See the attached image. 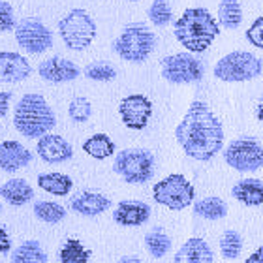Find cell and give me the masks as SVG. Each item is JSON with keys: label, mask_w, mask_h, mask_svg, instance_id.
<instances>
[{"label": "cell", "mask_w": 263, "mask_h": 263, "mask_svg": "<svg viewBox=\"0 0 263 263\" xmlns=\"http://www.w3.org/2000/svg\"><path fill=\"white\" fill-rule=\"evenodd\" d=\"M247 40L248 44H252L254 47H258V49L263 51V15H259L250 25V28L247 30Z\"/></svg>", "instance_id": "obj_35"}, {"label": "cell", "mask_w": 263, "mask_h": 263, "mask_svg": "<svg viewBox=\"0 0 263 263\" xmlns=\"http://www.w3.org/2000/svg\"><path fill=\"white\" fill-rule=\"evenodd\" d=\"M153 197L158 205H164L171 211H182L194 203L196 190L186 177L181 173H173L154 184Z\"/></svg>", "instance_id": "obj_8"}, {"label": "cell", "mask_w": 263, "mask_h": 263, "mask_svg": "<svg viewBox=\"0 0 263 263\" xmlns=\"http://www.w3.org/2000/svg\"><path fill=\"white\" fill-rule=\"evenodd\" d=\"M0 214H2V203H0Z\"/></svg>", "instance_id": "obj_41"}, {"label": "cell", "mask_w": 263, "mask_h": 263, "mask_svg": "<svg viewBox=\"0 0 263 263\" xmlns=\"http://www.w3.org/2000/svg\"><path fill=\"white\" fill-rule=\"evenodd\" d=\"M13 124L21 136L36 139L49 134L57 124L55 113L42 94H25L13 111Z\"/></svg>", "instance_id": "obj_3"}, {"label": "cell", "mask_w": 263, "mask_h": 263, "mask_svg": "<svg viewBox=\"0 0 263 263\" xmlns=\"http://www.w3.org/2000/svg\"><path fill=\"white\" fill-rule=\"evenodd\" d=\"M59 34L68 49L81 53L96 38V23L87 10L73 8L59 21Z\"/></svg>", "instance_id": "obj_5"}, {"label": "cell", "mask_w": 263, "mask_h": 263, "mask_svg": "<svg viewBox=\"0 0 263 263\" xmlns=\"http://www.w3.org/2000/svg\"><path fill=\"white\" fill-rule=\"evenodd\" d=\"M32 162V153L19 141L0 143V170L6 173H13L27 167Z\"/></svg>", "instance_id": "obj_16"}, {"label": "cell", "mask_w": 263, "mask_h": 263, "mask_svg": "<svg viewBox=\"0 0 263 263\" xmlns=\"http://www.w3.org/2000/svg\"><path fill=\"white\" fill-rule=\"evenodd\" d=\"M83 151L96 160H105L115 154V143L107 134H94L83 143Z\"/></svg>", "instance_id": "obj_24"}, {"label": "cell", "mask_w": 263, "mask_h": 263, "mask_svg": "<svg viewBox=\"0 0 263 263\" xmlns=\"http://www.w3.org/2000/svg\"><path fill=\"white\" fill-rule=\"evenodd\" d=\"M92 252L85 248L79 239H68L59 250V259L61 263H88Z\"/></svg>", "instance_id": "obj_27"}, {"label": "cell", "mask_w": 263, "mask_h": 263, "mask_svg": "<svg viewBox=\"0 0 263 263\" xmlns=\"http://www.w3.org/2000/svg\"><path fill=\"white\" fill-rule=\"evenodd\" d=\"M194 214L205 220H222L228 214V205L224 199H220L216 196L203 197V199L194 203Z\"/></svg>", "instance_id": "obj_25"}, {"label": "cell", "mask_w": 263, "mask_h": 263, "mask_svg": "<svg viewBox=\"0 0 263 263\" xmlns=\"http://www.w3.org/2000/svg\"><path fill=\"white\" fill-rule=\"evenodd\" d=\"M156 47V36L145 23H130L121 36L113 42V51L122 61L141 64L151 57Z\"/></svg>", "instance_id": "obj_4"}, {"label": "cell", "mask_w": 263, "mask_h": 263, "mask_svg": "<svg viewBox=\"0 0 263 263\" xmlns=\"http://www.w3.org/2000/svg\"><path fill=\"white\" fill-rule=\"evenodd\" d=\"M0 197L13 207H23L34 199V190L25 179H10L0 186Z\"/></svg>", "instance_id": "obj_21"}, {"label": "cell", "mask_w": 263, "mask_h": 263, "mask_svg": "<svg viewBox=\"0 0 263 263\" xmlns=\"http://www.w3.org/2000/svg\"><path fill=\"white\" fill-rule=\"evenodd\" d=\"M231 196L247 207L263 205V181H259V179H241L239 182L233 184Z\"/></svg>", "instance_id": "obj_20"}, {"label": "cell", "mask_w": 263, "mask_h": 263, "mask_svg": "<svg viewBox=\"0 0 263 263\" xmlns=\"http://www.w3.org/2000/svg\"><path fill=\"white\" fill-rule=\"evenodd\" d=\"M226 164L241 173H250L263 167V143L256 137H239L224 148Z\"/></svg>", "instance_id": "obj_9"}, {"label": "cell", "mask_w": 263, "mask_h": 263, "mask_svg": "<svg viewBox=\"0 0 263 263\" xmlns=\"http://www.w3.org/2000/svg\"><path fill=\"white\" fill-rule=\"evenodd\" d=\"M11 250V239L8 233V228L0 224V254H8Z\"/></svg>", "instance_id": "obj_36"}, {"label": "cell", "mask_w": 263, "mask_h": 263, "mask_svg": "<svg viewBox=\"0 0 263 263\" xmlns=\"http://www.w3.org/2000/svg\"><path fill=\"white\" fill-rule=\"evenodd\" d=\"M38 73L44 81L59 85V83L76 81L77 77L81 76V70H79V66L68 59L53 57V59H47L38 66Z\"/></svg>", "instance_id": "obj_14"}, {"label": "cell", "mask_w": 263, "mask_h": 263, "mask_svg": "<svg viewBox=\"0 0 263 263\" xmlns=\"http://www.w3.org/2000/svg\"><path fill=\"white\" fill-rule=\"evenodd\" d=\"M247 263H263V247H259L254 254H250V258L247 259Z\"/></svg>", "instance_id": "obj_38"}, {"label": "cell", "mask_w": 263, "mask_h": 263, "mask_svg": "<svg viewBox=\"0 0 263 263\" xmlns=\"http://www.w3.org/2000/svg\"><path fill=\"white\" fill-rule=\"evenodd\" d=\"M128 2H139V0H128Z\"/></svg>", "instance_id": "obj_42"}, {"label": "cell", "mask_w": 263, "mask_h": 263, "mask_svg": "<svg viewBox=\"0 0 263 263\" xmlns=\"http://www.w3.org/2000/svg\"><path fill=\"white\" fill-rule=\"evenodd\" d=\"M261 59L248 51H231L214 64V77L224 83H245L261 76Z\"/></svg>", "instance_id": "obj_6"}, {"label": "cell", "mask_w": 263, "mask_h": 263, "mask_svg": "<svg viewBox=\"0 0 263 263\" xmlns=\"http://www.w3.org/2000/svg\"><path fill=\"white\" fill-rule=\"evenodd\" d=\"M242 250V235L235 230H226L220 237V252L226 259H237Z\"/></svg>", "instance_id": "obj_30"}, {"label": "cell", "mask_w": 263, "mask_h": 263, "mask_svg": "<svg viewBox=\"0 0 263 263\" xmlns=\"http://www.w3.org/2000/svg\"><path fill=\"white\" fill-rule=\"evenodd\" d=\"M38 186L51 196L64 197L71 192L73 181L64 173H42L38 175Z\"/></svg>", "instance_id": "obj_22"}, {"label": "cell", "mask_w": 263, "mask_h": 263, "mask_svg": "<svg viewBox=\"0 0 263 263\" xmlns=\"http://www.w3.org/2000/svg\"><path fill=\"white\" fill-rule=\"evenodd\" d=\"M216 21L222 28L235 30L242 23V4L239 0H220Z\"/></svg>", "instance_id": "obj_23"}, {"label": "cell", "mask_w": 263, "mask_h": 263, "mask_svg": "<svg viewBox=\"0 0 263 263\" xmlns=\"http://www.w3.org/2000/svg\"><path fill=\"white\" fill-rule=\"evenodd\" d=\"M119 115L126 128L143 130V128H147L148 121L153 117V102L145 94H130L121 100Z\"/></svg>", "instance_id": "obj_12"}, {"label": "cell", "mask_w": 263, "mask_h": 263, "mask_svg": "<svg viewBox=\"0 0 263 263\" xmlns=\"http://www.w3.org/2000/svg\"><path fill=\"white\" fill-rule=\"evenodd\" d=\"M175 137L184 154L199 162H209L224 147V128L205 102L196 100L177 124Z\"/></svg>", "instance_id": "obj_1"}, {"label": "cell", "mask_w": 263, "mask_h": 263, "mask_svg": "<svg viewBox=\"0 0 263 263\" xmlns=\"http://www.w3.org/2000/svg\"><path fill=\"white\" fill-rule=\"evenodd\" d=\"M32 73L30 62L13 51H0V83H21Z\"/></svg>", "instance_id": "obj_15"}, {"label": "cell", "mask_w": 263, "mask_h": 263, "mask_svg": "<svg viewBox=\"0 0 263 263\" xmlns=\"http://www.w3.org/2000/svg\"><path fill=\"white\" fill-rule=\"evenodd\" d=\"M162 66V77L171 85H190V83L201 81L203 64L194 53H175L167 55L160 62Z\"/></svg>", "instance_id": "obj_10"}, {"label": "cell", "mask_w": 263, "mask_h": 263, "mask_svg": "<svg viewBox=\"0 0 263 263\" xmlns=\"http://www.w3.org/2000/svg\"><path fill=\"white\" fill-rule=\"evenodd\" d=\"M111 207V199L100 192H81L70 201V209L81 216H98Z\"/></svg>", "instance_id": "obj_18"}, {"label": "cell", "mask_w": 263, "mask_h": 263, "mask_svg": "<svg viewBox=\"0 0 263 263\" xmlns=\"http://www.w3.org/2000/svg\"><path fill=\"white\" fill-rule=\"evenodd\" d=\"M11 92H0V119H4L10 111Z\"/></svg>", "instance_id": "obj_37"}, {"label": "cell", "mask_w": 263, "mask_h": 263, "mask_svg": "<svg viewBox=\"0 0 263 263\" xmlns=\"http://www.w3.org/2000/svg\"><path fill=\"white\" fill-rule=\"evenodd\" d=\"M145 247H147L148 254H151L153 258L160 259V258H164L165 254L170 252L171 239H170V235H167V233H164L160 228H156V230L148 231L147 235H145Z\"/></svg>", "instance_id": "obj_28"}, {"label": "cell", "mask_w": 263, "mask_h": 263, "mask_svg": "<svg viewBox=\"0 0 263 263\" xmlns=\"http://www.w3.org/2000/svg\"><path fill=\"white\" fill-rule=\"evenodd\" d=\"M117 263H143L139 258H136V256H124V258H121Z\"/></svg>", "instance_id": "obj_39"}, {"label": "cell", "mask_w": 263, "mask_h": 263, "mask_svg": "<svg viewBox=\"0 0 263 263\" xmlns=\"http://www.w3.org/2000/svg\"><path fill=\"white\" fill-rule=\"evenodd\" d=\"M173 259L175 263H214V254L203 239L192 237L177 250Z\"/></svg>", "instance_id": "obj_19"}, {"label": "cell", "mask_w": 263, "mask_h": 263, "mask_svg": "<svg viewBox=\"0 0 263 263\" xmlns=\"http://www.w3.org/2000/svg\"><path fill=\"white\" fill-rule=\"evenodd\" d=\"M11 261L13 263H49L47 254L38 241H25L23 245L13 250L11 254Z\"/></svg>", "instance_id": "obj_26"}, {"label": "cell", "mask_w": 263, "mask_h": 263, "mask_svg": "<svg viewBox=\"0 0 263 263\" xmlns=\"http://www.w3.org/2000/svg\"><path fill=\"white\" fill-rule=\"evenodd\" d=\"M148 218H151V207L147 203L136 201V199L121 201L113 211V220L119 226H126V228L143 226Z\"/></svg>", "instance_id": "obj_17"}, {"label": "cell", "mask_w": 263, "mask_h": 263, "mask_svg": "<svg viewBox=\"0 0 263 263\" xmlns=\"http://www.w3.org/2000/svg\"><path fill=\"white\" fill-rule=\"evenodd\" d=\"M177 42L188 53H203L220 36V25L207 8H188L173 25Z\"/></svg>", "instance_id": "obj_2"}, {"label": "cell", "mask_w": 263, "mask_h": 263, "mask_svg": "<svg viewBox=\"0 0 263 263\" xmlns=\"http://www.w3.org/2000/svg\"><path fill=\"white\" fill-rule=\"evenodd\" d=\"M148 21L153 23L154 27H165L171 23V17H173V11H171V6L167 0H153V4L148 6Z\"/></svg>", "instance_id": "obj_31"}, {"label": "cell", "mask_w": 263, "mask_h": 263, "mask_svg": "<svg viewBox=\"0 0 263 263\" xmlns=\"http://www.w3.org/2000/svg\"><path fill=\"white\" fill-rule=\"evenodd\" d=\"M113 171L128 184H143L154 175V156L147 148H124L115 156Z\"/></svg>", "instance_id": "obj_7"}, {"label": "cell", "mask_w": 263, "mask_h": 263, "mask_svg": "<svg viewBox=\"0 0 263 263\" xmlns=\"http://www.w3.org/2000/svg\"><path fill=\"white\" fill-rule=\"evenodd\" d=\"M68 115L73 122H87L92 115V105L88 102L87 98H83V96H77L70 102L68 105Z\"/></svg>", "instance_id": "obj_33"}, {"label": "cell", "mask_w": 263, "mask_h": 263, "mask_svg": "<svg viewBox=\"0 0 263 263\" xmlns=\"http://www.w3.org/2000/svg\"><path fill=\"white\" fill-rule=\"evenodd\" d=\"M36 153L45 164H64L73 158V148L62 136L57 134H45L38 137Z\"/></svg>", "instance_id": "obj_13"}, {"label": "cell", "mask_w": 263, "mask_h": 263, "mask_svg": "<svg viewBox=\"0 0 263 263\" xmlns=\"http://www.w3.org/2000/svg\"><path fill=\"white\" fill-rule=\"evenodd\" d=\"M85 77L87 79H92V81H113L117 77V70L115 66H111L109 62H104V61H98V62H92V64H88L85 68Z\"/></svg>", "instance_id": "obj_32"}, {"label": "cell", "mask_w": 263, "mask_h": 263, "mask_svg": "<svg viewBox=\"0 0 263 263\" xmlns=\"http://www.w3.org/2000/svg\"><path fill=\"white\" fill-rule=\"evenodd\" d=\"M34 214L36 218L47 224H59L66 218V209L55 201H36L34 203Z\"/></svg>", "instance_id": "obj_29"}, {"label": "cell", "mask_w": 263, "mask_h": 263, "mask_svg": "<svg viewBox=\"0 0 263 263\" xmlns=\"http://www.w3.org/2000/svg\"><path fill=\"white\" fill-rule=\"evenodd\" d=\"M256 117H258V119H259V122H263V98L259 100L258 109H256Z\"/></svg>", "instance_id": "obj_40"}, {"label": "cell", "mask_w": 263, "mask_h": 263, "mask_svg": "<svg viewBox=\"0 0 263 263\" xmlns=\"http://www.w3.org/2000/svg\"><path fill=\"white\" fill-rule=\"evenodd\" d=\"M13 32L19 47L30 55H42L53 47V32L40 19L25 17L17 23Z\"/></svg>", "instance_id": "obj_11"}, {"label": "cell", "mask_w": 263, "mask_h": 263, "mask_svg": "<svg viewBox=\"0 0 263 263\" xmlns=\"http://www.w3.org/2000/svg\"><path fill=\"white\" fill-rule=\"evenodd\" d=\"M17 27L13 6L6 0H0V32H13Z\"/></svg>", "instance_id": "obj_34"}]
</instances>
